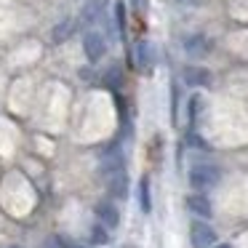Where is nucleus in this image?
Returning a JSON list of instances; mask_svg holds the SVG:
<instances>
[{
  "instance_id": "1",
  "label": "nucleus",
  "mask_w": 248,
  "mask_h": 248,
  "mask_svg": "<svg viewBox=\"0 0 248 248\" xmlns=\"http://www.w3.org/2000/svg\"><path fill=\"white\" fill-rule=\"evenodd\" d=\"M221 182V171L214 163H198V166L189 168V184L195 189H211Z\"/></svg>"
},
{
  "instance_id": "2",
  "label": "nucleus",
  "mask_w": 248,
  "mask_h": 248,
  "mask_svg": "<svg viewBox=\"0 0 248 248\" xmlns=\"http://www.w3.org/2000/svg\"><path fill=\"white\" fill-rule=\"evenodd\" d=\"M189 243L192 248H214L216 246V232L205 221H192L189 227Z\"/></svg>"
},
{
  "instance_id": "3",
  "label": "nucleus",
  "mask_w": 248,
  "mask_h": 248,
  "mask_svg": "<svg viewBox=\"0 0 248 248\" xmlns=\"http://www.w3.org/2000/svg\"><path fill=\"white\" fill-rule=\"evenodd\" d=\"M83 51H86L88 62H99L104 56V51H107V40L99 32H88L86 38H83Z\"/></svg>"
},
{
  "instance_id": "4",
  "label": "nucleus",
  "mask_w": 248,
  "mask_h": 248,
  "mask_svg": "<svg viewBox=\"0 0 248 248\" xmlns=\"http://www.w3.org/2000/svg\"><path fill=\"white\" fill-rule=\"evenodd\" d=\"M93 214H96V219L102 221L107 230H112V227L120 224V211H118V205H112L109 200H102V203L93 208Z\"/></svg>"
},
{
  "instance_id": "5",
  "label": "nucleus",
  "mask_w": 248,
  "mask_h": 248,
  "mask_svg": "<svg viewBox=\"0 0 248 248\" xmlns=\"http://www.w3.org/2000/svg\"><path fill=\"white\" fill-rule=\"evenodd\" d=\"M182 78H184V83L192 86V88H203L211 83V72L205 70V67H184Z\"/></svg>"
},
{
  "instance_id": "6",
  "label": "nucleus",
  "mask_w": 248,
  "mask_h": 248,
  "mask_svg": "<svg viewBox=\"0 0 248 248\" xmlns=\"http://www.w3.org/2000/svg\"><path fill=\"white\" fill-rule=\"evenodd\" d=\"M182 46L189 56H205L211 51V40L205 38V35H187Z\"/></svg>"
},
{
  "instance_id": "7",
  "label": "nucleus",
  "mask_w": 248,
  "mask_h": 248,
  "mask_svg": "<svg viewBox=\"0 0 248 248\" xmlns=\"http://www.w3.org/2000/svg\"><path fill=\"white\" fill-rule=\"evenodd\" d=\"M104 179H107L109 195H115V198H125V192H128V176H125L123 168L115 171V173H109V176H104Z\"/></svg>"
},
{
  "instance_id": "8",
  "label": "nucleus",
  "mask_w": 248,
  "mask_h": 248,
  "mask_svg": "<svg viewBox=\"0 0 248 248\" xmlns=\"http://www.w3.org/2000/svg\"><path fill=\"white\" fill-rule=\"evenodd\" d=\"M109 0H86V6H83V22L86 24H93L99 16L104 14V8H107Z\"/></svg>"
},
{
  "instance_id": "9",
  "label": "nucleus",
  "mask_w": 248,
  "mask_h": 248,
  "mask_svg": "<svg viewBox=\"0 0 248 248\" xmlns=\"http://www.w3.org/2000/svg\"><path fill=\"white\" fill-rule=\"evenodd\" d=\"M136 64H139L141 70H152V64H155V48H152V43L141 40V43L136 46Z\"/></svg>"
},
{
  "instance_id": "10",
  "label": "nucleus",
  "mask_w": 248,
  "mask_h": 248,
  "mask_svg": "<svg viewBox=\"0 0 248 248\" xmlns=\"http://www.w3.org/2000/svg\"><path fill=\"white\" fill-rule=\"evenodd\" d=\"M75 27H78L75 19H64V22H59L54 30H51V40H54V43H62V40H67L72 32H75Z\"/></svg>"
},
{
  "instance_id": "11",
  "label": "nucleus",
  "mask_w": 248,
  "mask_h": 248,
  "mask_svg": "<svg viewBox=\"0 0 248 248\" xmlns=\"http://www.w3.org/2000/svg\"><path fill=\"white\" fill-rule=\"evenodd\" d=\"M187 205H189V211H192V214H198V216H205V219L211 216V203H208V198H205V195H189Z\"/></svg>"
},
{
  "instance_id": "12",
  "label": "nucleus",
  "mask_w": 248,
  "mask_h": 248,
  "mask_svg": "<svg viewBox=\"0 0 248 248\" xmlns=\"http://www.w3.org/2000/svg\"><path fill=\"white\" fill-rule=\"evenodd\" d=\"M139 203H141V211H144V214H150V211H152L150 182H147V179H141V184H139Z\"/></svg>"
},
{
  "instance_id": "13",
  "label": "nucleus",
  "mask_w": 248,
  "mask_h": 248,
  "mask_svg": "<svg viewBox=\"0 0 248 248\" xmlns=\"http://www.w3.org/2000/svg\"><path fill=\"white\" fill-rule=\"evenodd\" d=\"M91 243H93V246H107V243H109L107 227H104L102 221H99V224H96V227H93V230H91Z\"/></svg>"
},
{
  "instance_id": "14",
  "label": "nucleus",
  "mask_w": 248,
  "mask_h": 248,
  "mask_svg": "<svg viewBox=\"0 0 248 248\" xmlns=\"http://www.w3.org/2000/svg\"><path fill=\"white\" fill-rule=\"evenodd\" d=\"M115 22H118V30L123 35L125 32V6L123 3H115Z\"/></svg>"
},
{
  "instance_id": "15",
  "label": "nucleus",
  "mask_w": 248,
  "mask_h": 248,
  "mask_svg": "<svg viewBox=\"0 0 248 248\" xmlns=\"http://www.w3.org/2000/svg\"><path fill=\"white\" fill-rule=\"evenodd\" d=\"M118 83H120V70H118V67H109V72H107V86H109V88H118Z\"/></svg>"
},
{
  "instance_id": "16",
  "label": "nucleus",
  "mask_w": 248,
  "mask_h": 248,
  "mask_svg": "<svg viewBox=\"0 0 248 248\" xmlns=\"http://www.w3.org/2000/svg\"><path fill=\"white\" fill-rule=\"evenodd\" d=\"M176 3H182V6H200V0H176Z\"/></svg>"
},
{
  "instance_id": "17",
  "label": "nucleus",
  "mask_w": 248,
  "mask_h": 248,
  "mask_svg": "<svg viewBox=\"0 0 248 248\" xmlns=\"http://www.w3.org/2000/svg\"><path fill=\"white\" fill-rule=\"evenodd\" d=\"M214 248H232V246H227V243H221V246H214Z\"/></svg>"
},
{
  "instance_id": "18",
  "label": "nucleus",
  "mask_w": 248,
  "mask_h": 248,
  "mask_svg": "<svg viewBox=\"0 0 248 248\" xmlns=\"http://www.w3.org/2000/svg\"><path fill=\"white\" fill-rule=\"evenodd\" d=\"M14 248H22V246H14Z\"/></svg>"
}]
</instances>
